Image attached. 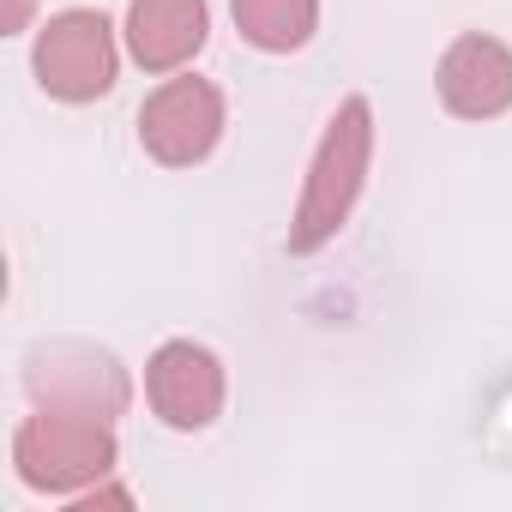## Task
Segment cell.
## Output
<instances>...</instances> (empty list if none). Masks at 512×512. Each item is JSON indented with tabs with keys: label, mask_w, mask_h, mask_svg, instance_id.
<instances>
[{
	"label": "cell",
	"mask_w": 512,
	"mask_h": 512,
	"mask_svg": "<svg viewBox=\"0 0 512 512\" xmlns=\"http://www.w3.org/2000/svg\"><path fill=\"white\" fill-rule=\"evenodd\" d=\"M368 157H374V109H368V97H344L338 115L326 121V139H320L314 163H308L296 223H290V253H320L344 229V217L362 199Z\"/></svg>",
	"instance_id": "6da1fadb"
},
{
	"label": "cell",
	"mask_w": 512,
	"mask_h": 512,
	"mask_svg": "<svg viewBox=\"0 0 512 512\" xmlns=\"http://www.w3.org/2000/svg\"><path fill=\"white\" fill-rule=\"evenodd\" d=\"M115 452H121L115 422L85 416V410H55V404H37V416H25L13 434L19 482L37 494H61V500H79L85 488H97L115 470Z\"/></svg>",
	"instance_id": "7a4b0ae2"
},
{
	"label": "cell",
	"mask_w": 512,
	"mask_h": 512,
	"mask_svg": "<svg viewBox=\"0 0 512 512\" xmlns=\"http://www.w3.org/2000/svg\"><path fill=\"white\" fill-rule=\"evenodd\" d=\"M37 85L61 103H97L115 85L121 49H115V25L91 7H67L37 31Z\"/></svg>",
	"instance_id": "3957f363"
},
{
	"label": "cell",
	"mask_w": 512,
	"mask_h": 512,
	"mask_svg": "<svg viewBox=\"0 0 512 512\" xmlns=\"http://www.w3.org/2000/svg\"><path fill=\"white\" fill-rule=\"evenodd\" d=\"M25 392L37 404L85 410V416H103V422L127 416V404H133L127 368L97 344H37L31 362H25Z\"/></svg>",
	"instance_id": "277c9868"
},
{
	"label": "cell",
	"mask_w": 512,
	"mask_h": 512,
	"mask_svg": "<svg viewBox=\"0 0 512 512\" xmlns=\"http://www.w3.org/2000/svg\"><path fill=\"white\" fill-rule=\"evenodd\" d=\"M139 139L157 163L169 169H187V163H205L223 139V91L211 79H163L145 109H139Z\"/></svg>",
	"instance_id": "5b68a950"
},
{
	"label": "cell",
	"mask_w": 512,
	"mask_h": 512,
	"mask_svg": "<svg viewBox=\"0 0 512 512\" xmlns=\"http://www.w3.org/2000/svg\"><path fill=\"white\" fill-rule=\"evenodd\" d=\"M145 398L169 428L199 434L223 410V362L193 338H169L145 368Z\"/></svg>",
	"instance_id": "8992f818"
},
{
	"label": "cell",
	"mask_w": 512,
	"mask_h": 512,
	"mask_svg": "<svg viewBox=\"0 0 512 512\" xmlns=\"http://www.w3.org/2000/svg\"><path fill=\"white\" fill-rule=\"evenodd\" d=\"M440 103L446 115L458 121H494L512 109V49L500 37H482V31H464L446 55H440Z\"/></svg>",
	"instance_id": "52a82bcc"
},
{
	"label": "cell",
	"mask_w": 512,
	"mask_h": 512,
	"mask_svg": "<svg viewBox=\"0 0 512 512\" xmlns=\"http://www.w3.org/2000/svg\"><path fill=\"white\" fill-rule=\"evenodd\" d=\"M211 13L205 0H133L127 7V49L145 73H175L205 49Z\"/></svg>",
	"instance_id": "ba28073f"
},
{
	"label": "cell",
	"mask_w": 512,
	"mask_h": 512,
	"mask_svg": "<svg viewBox=\"0 0 512 512\" xmlns=\"http://www.w3.org/2000/svg\"><path fill=\"white\" fill-rule=\"evenodd\" d=\"M229 13H235V31L253 43V49H266V55H290L314 37L320 25V0H229Z\"/></svg>",
	"instance_id": "9c48e42d"
},
{
	"label": "cell",
	"mask_w": 512,
	"mask_h": 512,
	"mask_svg": "<svg viewBox=\"0 0 512 512\" xmlns=\"http://www.w3.org/2000/svg\"><path fill=\"white\" fill-rule=\"evenodd\" d=\"M25 7H31V0H13V13H7V31H19V25H25Z\"/></svg>",
	"instance_id": "30bf717a"
}]
</instances>
